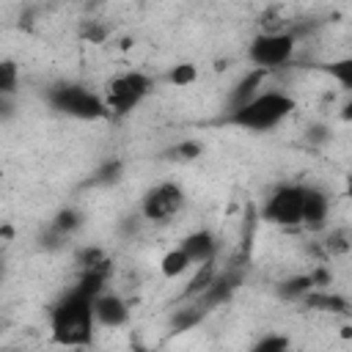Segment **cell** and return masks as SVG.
<instances>
[{
    "label": "cell",
    "instance_id": "obj_1",
    "mask_svg": "<svg viewBox=\"0 0 352 352\" xmlns=\"http://www.w3.org/2000/svg\"><path fill=\"white\" fill-rule=\"evenodd\" d=\"M94 300L91 294L80 292L77 286L52 308L50 314V330L52 338L63 346H85L94 336L96 314H94Z\"/></svg>",
    "mask_w": 352,
    "mask_h": 352
},
{
    "label": "cell",
    "instance_id": "obj_2",
    "mask_svg": "<svg viewBox=\"0 0 352 352\" xmlns=\"http://www.w3.org/2000/svg\"><path fill=\"white\" fill-rule=\"evenodd\" d=\"M292 110H294V99L289 94L258 91L245 104L228 110V116L223 121L231 126H239V129H250V132H270L280 121H286L292 116Z\"/></svg>",
    "mask_w": 352,
    "mask_h": 352
},
{
    "label": "cell",
    "instance_id": "obj_3",
    "mask_svg": "<svg viewBox=\"0 0 352 352\" xmlns=\"http://www.w3.org/2000/svg\"><path fill=\"white\" fill-rule=\"evenodd\" d=\"M47 102L52 110L63 113V116H72V118H80V121H99V118H107L110 116V107L104 102V96L82 88V85H74V82H58L47 91Z\"/></svg>",
    "mask_w": 352,
    "mask_h": 352
},
{
    "label": "cell",
    "instance_id": "obj_4",
    "mask_svg": "<svg viewBox=\"0 0 352 352\" xmlns=\"http://www.w3.org/2000/svg\"><path fill=\"white\" fill-rule=\"evenodd\" d=\"M294 50H297V36L292 30H264L250 41L248 58L253 66H261L270 72L275 66L289 63Z\"/></svg>",
    "mask_w": 352,
    "mask_h": 352
},
{
    "label": "cell",
    "instance_id": "obj_5",
    "mask_svg": "<svg viewBox=\"0 0 352 352\" xmlns=\"http://www.w3.org/2000/svg\"><path fill=\"white\" fill-rule=\"evenodd\" d=\"M151 77L143 74V72H124V74H116L107 88H104V102L110 107V116H126L129 110H135L146 94L151 91Z\"/></svg>",
    "mask_w": 352,
    "mask_h": 352
},
{
    "label": "cell",
    "instance_id": "obj_6",
    "mask_svg": "<svg viewBox=\"0 0 352 352\" xmlns=\"http://www.w3.org/2000/svg\"><path fill=\"white\" fill-rule=\"evenodd\" d=\"M302 201H305L302 184H283L267 198L261 217L272 226H300L302 223Z\"/></svg>",
    "mask_w": 352,
    "mask_h": 352
},
{
    "label": "cell",
    "instance_id": "obj_7",
    "mask_svg": "<svg viewBox=\"0 0 352 352\" xmlns=\"http://www.w3.org/2000/svg\"><path fill=\"white\" fill-rule=\"evenodd\" d=\"M184 206V192L179 184L173 182H162L157 187H151L143 198V209L140 214L146 220H154V223H165L168 217H173L179 209Z\"/></svg>",
    "mask_w": 352,
    "mask_h": 352
},
{
    "label": "cell",
    "instance_id": "obj_8",
    "mask_svg": "<svg viewBox=\"0 0 352 352\" xmlns=\"http://www.w3.org/2000/svg\"><path fill=\"white\" fill-rule=\"evenodd\" d=\"M94 314H96V324H102V327H121L129 319L126 302L118 294H110V292H102L94 300Z\"/></svg>",
    "mask_w": 352,
    "mask_h": 352
},
{
    "label": "cell",
    "instance_id": "obj_9",
    "mask_svg": "<svg viewBox=\"0 0 352 352\" xmlns=\"http://www.w3.org/2000/svg\"><path fill=\"white\" fill-rule=\"evenodd\" d=\"M330 212V198L319 187H305V201H302V226L308 228H322Z\"/></svg>",
    "mask_w": 352,
    "mask_h": 352
},
{
    "label": "cell",
    "instance_id": "obj_10",
    "mask_svg": "<svg viewBox=\"0 0 352 352\" xmlns=\"http://www.w3.org/2000/svg\"><path fill=\"white\" fill-rule=\"evenodd\" d=\"M182 248L187 250V256L192 258V264H201V261L214 258V253H217V239H214L212 231L201 228V231L187 234V236L182 239Z\"/></svg>",
    "mask_w": 352,
    "mask_h": 352
},
{
    "label": "cell",
    "instance_id": "obj_11",
    "mask_svg": "<svg viewBox=\"0 0 352 352\" xmlns=\"http://www.w3.org/2000/svg\"><path fill=\"white\" fill-rule=\"evenodd\" d=\"M264 77H267V69H261V66H256L253 72H248L245 80H239V82L234 85V91H231V96H228V110H234V107L245 104L248 99H253V96L258 94Z\"/></svg>",
    "mask_w": 352,
    "mask_h": 352
},
{
    "label": "cell",
    "instance_id": "obj_12",
    "mask_svg": "<svg viewBox=\"0 0 352 352\" xmlns=\"http://www.w3.org/2000/svg\"><path fill=\"white\" fill-rule=\"evenodd\" d=\"M316 69H319L322 74H327L338 88H344V91L352 94V55L336 58V60H324V63H319Z\"/></svg>",
    "mask_w": 352,
    "mask_h": 352
},
{
    "label": "cell",
    "instance_id": "obj_13",
    "mask_svg": "<svg viewBox=\"0 0 352 352\" xmlns=\"http://www.w3.org/2000/svg\"><path fill=\"white\" fill-rule=\"evenodd\" d=\"M308 308H316V311H330V314H349V302L338 294H330L324 289H314L305 300H302Z\"/></svg>",
    "mask_w": 352,
    "mask_h": 352
},
{
    "label": "cell",
    "instance_id": "obj_14",
    "mask_svg": "<svg viewBox=\"0 0 352 352\" xmlns=\"http://www.w3.org/2000/svg\"><path fill=\"white\" fill-rule=\"evenodd\" d=\"M314 289H316V283H314L311 272H302V275L286 278V280L278 286V294H280L283 300H305Z\"/></svg>",
    "mask_w": 352,
    "mask_h": 352
},
{
    "label": "cell",
    "instance_id": "obj_15",
    "mask_svg": "<svg viewBox=\"0 0 352 352\" xmlns=\"http://www.w3.org/2000/svg\"><path fill=\"white\" fill-rule=\"evenodd\" d=\"M192 267V258L187 256V250L179 245V248H173V250H168L165 256H162V261H160V272L165 275V278H179L182 272H187Z\"/></svg>",
    "mask_w": 352,
    "mask_h": 352
},
{
    "label": "cell",
    "instance_id": "obj_16",
    "mask_svg": "<svg viewBox=\"0 0 352 352\" xmlns=\"http://www.w3.org/2000/svg\"><path fill=\"white\" fill-rule=\"evenodd\" d=\"M217 278V267H214V258H209V261H201L198 264V272L192 275V280L187 283V289H184V297H198L212 280Z\"/></svg>",
    "mask_w": 352,
    "mask_h": 352
},
{
    "label": "cell",
    "instance_id": "obj_17",
    "mask_svg": "<svg viewBox=\"0 0 352 352\" xmlns=\"http://www.w3.org/2000/svg\"><path fill=\"white\" fill-rule=\"evenodd\" d=\"M204 314H206V308L195 300L192 305H187V308H179L176 314H173V319H170V327L176 330V333H184V330H190V327H195L201 319H204Z\"/></svg>",
    "mask_w": 352,
    "mask_h": 352
},
{
    "label": "cell",
    "instance_id": "obj_18",
    "mask_svg": "<svg viewBox=\"0 0 352 352\" xmlns=\"http://www.w3.org/2000/svg\"><path fill=\"white\" fill-rule=\"evenodd\" d=\"M80 226H82V214H80L77 209H72V206L60 209V212L55 214V220H52V228H55L58 234H63V236H69V234L77 231Z\"/></svg>",
    "mask_w": 352,
    "mask_h": 352
},
{
    "label": "cell",
    "instance_id": "obj_19",
    "mask_svg": "<svg viewBox=\"0 0 352 352\" xmlns=\"http://www.w3.org/2000/svg\"><path fill=\"white\" fill-rule=\"evenodd\" d=\"M198 80V69L192 66V63H179V66H173L170 72H168V82L170 85H190V82H195Z\"/></svg>",
    "mask_w": 352,
    "mask_h": 352
},
{
    "label": "cell",
    "instance_id": "obj_20",
    "mask_svg": "<svg viewBox=\"0 0 352 352\" xmlns=\"http://www.w3.org/2000/svg\"><path fill=\"white\" fill-rule=\"evenodd\" d=\"M16 91V63L14 60H3L0 63V94L11 96Z\"/></svg>",
    "mask_w": 352,
    "mask_h": 352
},
{
    "label": "cell",
    "instance_id": "obj_21",
    "mask_svg": "<svg viewBox=\"0 0 352 352\" xmlns=\"http://www.w3.org/2000/svg\"><path fill=\"white\" fill-rule=\"evenodd\" d=\"M118 176H121V162H107L94 173V179L88 184H113V182H118Z\"/></svg>",
    "mask_w": 352,
    "mask_h": 352
},
{
    "label": "cell",
    "instance_id": "obj_22",
    "mask_svg": "<svg viewBox=\"0 0 352 352\" xmlns=\"http://www.w3.org/2000/svg\"><path fill=\"white\" fill-rule=\"evenodd\" d=\"M286 346H289V338H286V336H264V338L256 344L258 352H280V349H286Z\"/></svg>",
    "mask_w": 352,
    "mask_h": 352
},
{
    "label": "cell",
    "instance_id": "obj_23",
    "mask_svg": "<svg viewBox=\"0 0 352 352\" xmlns=\"http://www.w3.org/2000/svg\"><path fill=\"white\" fill-rule=\"evenodd\" d=\"M198 154H201V143L198 140H184V143H179L173 148V157L176 160H195Z\"/></svg>",
    "mask_w": 352,
    "mask_h": 352
},
{
    "label": "cell",
    "instance_id": "obj_24",
    "mask_svg": "<svg viewBox=\"0 0 352 352\" xmlns=\"http://www.w3.org/2000/svg\"><path fill=\"white\" fill-rule=\"evenodd\" d=\"M311 278H314L316 289H324V286H330V280H333V275H330L327 267H316V270H311Z\"/></svg>",
    "mask_w": 352,
    "mask_h": 352
},
{
    "label": "cell",
    "instance_id": "obj_25",
    "mask_svg": "<svg viewBox=\"0 0 352 352\" xmlns=\"http://www.w3.org/2000/svg\"><path fill=\"white\" fill-rule=\"evenodd\" d=\"M327 138H330V132H327L324 126H314L311 135H308V140H316V143H319V140H327Z\"/></svg>",
    "mask_w": 352,
    "mask_h": 352
},
{
    "label": "cell",
    "instance_id": "obj_26",
    "mask_svg": "<svg viewBox=\"0 0 352 352\" xmlns=\"http://www.w3.org/2000/svg\"><path fill=\"white\" fill-rule=\"evenodd\" d=\"M341 118H344V121H352V99L341 107Z\"/></svg>",
    "mask_w": 352,
    "mask_h": 352
},
{
    "label": "cell",
    "instance_id": "obj_27",
    "mask_svg": "<svg viewBox=\"0 0 352 352\" xmlns=\"http://www.w3.org/2000/svg\"><path fill=\"white\" fill-rule=\"evenodd\" d=\"M346 198H349V201H352V173H349V176H346Z\"/></svg>",
    "mask_w": 352,
    "mask_h": 352
}]
</instances>
